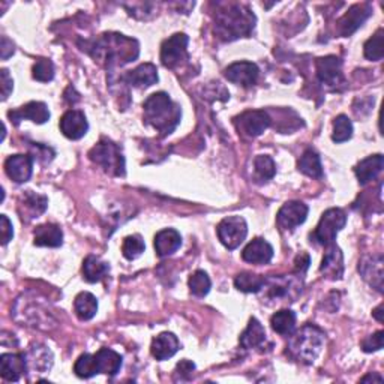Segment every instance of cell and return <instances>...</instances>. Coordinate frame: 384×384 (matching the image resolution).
<instances>
[{
  "mask_svg": "<svg viewBox=\"0 0 384 384\" xmlns=\"http://www.w3.org/2000/svg\"><path fill=\"white\" fill-rule=\"evenodd\" d=\"M195 369V365L189 362V361H182L179 365H177V369H176V374L182 372V375H188L189 377V372H192Z\"/></svg>",
  "mask_w": 384,
  "mask_h": 384,
  "instance_id": "bcb514c9",
  "label": "cell"
},
{
  "mask_svg": "<svg viewBox=\"0 0 384 384\" xmlns=\"http://www.w3.org/2000/svg\"><path fill=\"white\" fill-rule=\"evenodd\" d=\"M125 80L138 89H146V87L153 86L158 81V69L153 64H143L137 66L134 71H131L125 75Z\"/></svg>",
  "mask_w": 384,
  "mask_h": 384,
  "instance_id": "7402d4cb",
  "label": "cell"
},
{
  "mask_svg": "<svg viewBox=\"0 0 384 384\" xmlns=\"http://www.w3.org/2000/svg\"><path fill=\"white\" fill-rule=\"evenodd\" d=\"M383 37H384V30L380 29L372 38L366 41L365 47H363V53H365L366 59L374 60V62H377V60L383 59V55H384Z\"/></svg>",
  "mask_w": 384,
  "mask_h": 384,
  "instance_id": "8d00e7d4",
  "label": "cell"
},
{
  "mask_svg": "<svg viewBox=\"0 0 384 384\" xmlns=\"http://www.w3.org/2000/svg\"><path fill=\"white\" fill-rule=\"evenodd\" d=\"M26 362L33 371H48L53 365V354L44 345H33L30 347L29 353L26 354Z\"/></svg>",
  "mask_w": 384,
  "mask_h": 384,
  "instance_id": "4316f807",
  "label": "cell"
},
{
  "mask_svg": "<svg viewBox=\"0 0 384 384\" xmlns=\"http://www.w3.org/2000/svg\"><path fill=\"white\" fill-rule=\"evenodd\" d=\"M248 225L242 216H229L218 225V238L221 243L229 249H236L247 239Z\"/></svg>",
  "mask_w": 384,
  "mask_h": 384,
  "instance_id": "8992f818",
  "label": "cell"
},
{
  "mask_svg": "<svg viewBox=\"0 0 384 384\" xmlns=\"http://www.w3.org/2000/svg\"><path fill=\"white\" fill-rule=\"evenodd\" d=\"M270 325H272V329L279 335H291L296 329V314L290 309L278 311L275 316L270 318Z\"/></svg>",
  "mask_w": 384,
  "mask_h": 384,
  "instance_id": "4dcf8cb0",
  "label": "cell"
},
{
  "mask_svg": "<svg viewBox=\"0 0 384 384\" xmlns=\"http://www.w3.org/2000/svg\"><path fill=\"white\" fill-rule=\"evenodd\" d=\"M254 167L260 179L270 180L276 174V165L267 155H258L254 161Z\"/></svg>",
  "mask_w": 384,
  "mask_h": 384,
  "instance_id": "ab89813d",
  "label": "cell"
},
{
  "mask_svg": "<svg viewBox=\"0 0 384 384\" xmlns=\"http://www.w3.org/2000/svg\"><path fill=\"white\" fill-rule=\"evenodd\" d=\"M273 257V248L265 239L249 242L242 252V258L251 265H267Z\"/></svg>",
  "mask_w": 384,
  "mask_h": 384,
  "instance_id": "e0dca14e",
  "label": "cell"
},
{
  "mask_svg": "<svg viewBox=\"0 0 384 384\" xmlns=\"http://www.w3.org/2000/svg\"><path fill=\"white\" fill-rule=\"evenodd\" d=\"M256 15L245 5H227L216 14L215 30L224 41L249 37L254 30Z\"/></svg>",
  "mask_w": 384,
  "mask_h": 384,
  "instance_id": "6da1fadb",
  "label": "cell"
},
{
  "mask_svg": "<svg viewBox=\"0 0 384 384\" xmlns=\"http://www.w3.org/2000/svg\"><path fill=\"white\" fill-rule=\"evenodd\" d=\"M0 51H2V59L6 60L10 56L14 55V44L12 41L8 39L6 37H2V48H0Z\"/></svg>",
  "mask_w": 384,
  "mask_h": 384,
  "instance_id": "f6af8a7d",
  "label": "cell"
},
{
  "mask_svg": "<svg viewBox=\"0 0 384 384\" xmlns=\"http://www.w3.org/2000/svg\"><path fill=\"white\" fill-rule=\"evenodd\" d=\"M383 339H384V332L378 330L375 332L374 335H369L368 338H365L362 341V350L365 353H372V352H378L383 348Z\"/></svg>",
  "mask_w": 384,
  "mask_h": 384,
  "instance_id": "b9f144b4",
  "label": "cell"
},
{
  "mask_svg": "<svg viewBox=\"0 0 384 384\" xmlns=\"http://www.w3.org/2000/svg\"><path fill=\"white\" fill-rule=\"evenodd\" d=\"M320 272L325 273L330 279H341L344 273V257L343 252L338 247L330 245L323 263L320 267Z\"/></svg>",
  "mask_w": 384,
  "mask_h": 384,
  "instance_id": "44dd1931",
  "label": "cell"
},
{
  "mask_svg": "<svg viewBox=\"0 0 384 384\" xmlns=\"http://www.w3.org/2000/svg\"><path fill=\"white\" fill-rule=\"evenodd\" d=\"M35 240L33 243L37 247H48V248H59L64 242V233L60 227L55 224H44L38 225L33 231Z\"/></svg>",
  "mask_w": 384,
  "mask_h": 384,
  "instance_id": "ffe728a7",
  "label": "cell"
},
{
  "mask_svg": "<svg viewBox=\"0 0 384 384\" xmlns=\"http://www.w3.org/2000/svg\"><path fill=\"white\" fill-rule=\"evenodd\" d=\"M366 380H372V381H374V380H377V381L381 383V381H383V377H381V375H368V377H363V378H362V381H366Z\"/></svg>",
  "mask_w": 384,
  "mask_h": 384,
  "instance_id": "681fc988",
  "label": "cell"
},
{
  "mask_svg": "<svg viewBox=\"0 0 384 384\" xmlns=\"http://www.w3.org/2000/svg\"><path fill=\"white\" fill-rule=\"evenodd\" d=\"M8 115H10L11 120H14L15 124H19V122L23 119H29L35 122V124L42 125L50 119V110L44 102L32 101L29 104H26V106L20 107L19 110L10 111Z\"/></svg>",
  "mask_w": 384,
  "mask_h": 384,
  "instance_id": "5bb4252c",
  "label": "cell"
},
{
  "mask_svg": "<svg viewBox=\"0 0 384 384\" xmlns=\"http://www.w3.org/2000/svg\"><path fill=\"white\" fill-rule=\"evenodd\" d=\"M239 129L249 137H258L270 126V117L266 111H247L238 119Z\"/></svg>",
  "mask_w": 384,
  "mask_h": 384,
  "instance_id": "7c38bea8",
  "label": "cell"
},
{
  "mask_svg": "<svg viewBox=\"0 0 384 384\" xmlns=\"http://www.w3.org/2000/svg\"><path fill=\"white\" fill-rule=\"evenodd\" d=\"M325 334L318 327L308 325L296 332L288 344V352L296 361L302 363H314L325 345Z\"/></svg>",
  "mask_w": 384,
  "mask_h": 384,
  "instance_id": "3957f363",
  "label": "cell"
},
{
  "mask_svg": "<svg viewBox=\"0 0 384 384\" xmlns=\"http://www.w3.org/2000/svg\"><path fill=\"white\" fill-rule=\"evenodd\" d=\"M258 66L252 62H236L225 69L227 80L242 86L251 87L254 86L258 78Z\"/></svg>",
  "mask_w": 384,
  "mask_h": 384,
  "instance_id": "8fae6325",
  "label": "cell"
},
{
  "mask_svg": "<svg viewBox=\"0 0 384 384\" xmlns=\"http://www.w3.org/2000/svg\"><path fill=\"white\" fill-rule=\"evenodd\" d=\"M108 265L99 257L89 256L83 261V275L87 282H98L108 273Z\"/></svg>",
  "mask_w": 384,
  "mask_h": 384,
  "instance_id": "f546056e",
  "label": "cell"
},
{
  "mask_svg": "<svg viewBox=\"0 0 384 384\" xmlns=\"http://www.w3.org/2000/svg\"><path fill=\"white\" fill-rule=\"evenodd\" d=\"M74 309L77 317L81 321L92 320L96 316V312H98V300H96L92 293L83 291L75 298Z\"/></svg>",
  "mask_w": 384,
  "mask_h": 384,
  "instance_id": "f1b7e54d",
  "label": "cell"
},
{
  "mask_svg": "<svg viewBox=\"0 0 384 384\" xmlns=\"http://www.w3.org/2000/svg\"><path fill=\"white\" fill-rule=\"evenodd\" d=\"M0 233H2V245H8L14 238V229L6 215H0Z\"/></svg>",
  "mask_w": 384,
  "mask_h": 384,
  "instance_id": "7bdbcfd3",
  "label": "cell"
},
{
  "mask_svg": "<svg viewBox=\"0 0 384 384\" xmlns=\"http://www.w3.org/2000/svg\"><path fill=\"white\" fill-rule=\"evenodd\" d=\"M363 278L368 281L374 288L381 293L383 291V257H366L362 265L359 266Z\"/></svg>",
  "mask_w": 384,
  "mask_h": 384,
  "instance_id": "d4e9b609",
  "label": "cell"
},
{
  "mask_svg": "<svg viewBox=\"0 0 384 384\" xmlns=\"http://www.w3.org/2000/svg\"><path fill=\"white\" fill-rule=\"evenodd\" d=\"M265 341H266V330L263 325H261L257 318L252 317L249 320L247 330L240 335V345L243 348H247V350H251V348L260 347Z\"/></svg>",
  "mask_w": 384,
  "mask_h": 384,
  "instance_id": "83f0119b",
  "label": "cell"
},
{
  "mask_svg": "<svg viewBox=\"0 0 384 384\" xmlns=\"http://www.w3.org/2000/svg\"><path fill=\"white\" fill-rule=\"evenodd\" d=\"M381 311H383V305H380L378 308H375L374 312H372V316H374L375 318H377L380 323H383V312H381Z\"/></svg>",
  "mask_w": 384,
  "mask_h": 384,
  "instance_id": "c3c4849f",
  "label": "cell"
},
{
  "mask_svg": "<svg viewBox=\"0 0 384 384\" xmlns=\"http://www.w3.org/2000/svg\"><path fill=\"white\" fill-rule=\"evenodd\" d=\"M345 224L347 215L344 211H341V209H329V211L323 213L312 238L323 247L334 245L338 233L344 229Z\"/></svg>",
  "mask_w": 384,
  "mask_h": 384,
  "instance_id": "5b68a950",
  "label": "cell"
},
{
  "mask_svg": "<svg viewBox=\"0 0 384 384\" xmlns=\"http://www.w3.org/2000/svg\"><path fill=\"white\" fill-rule=\"evenodd\" d=\"M309 267V257L307 254H300L298 258H296V269L299 270V272H305Z\"/></svg>",
  "mask_w": 384,
  "mask_h": 384,
  "instance_id": "7dc6e473",
  "label": "cell"
},
{
  "mask_svg": "<svg viewBox=\"0 0 384 384\" xmlns=\"http://www.w3.org/2000/svg\"><path fill=\"white\" fill-rule=\"evenodd\" d=\"M144 120L162 135L171 134L182 117V111L167 93L158 92L151 95L143 104Z\"/></svg>",
  "mask_w": 384,
  "mask_h": 384,
  "instance_id": "7a4b0ae2",
  "label": "cell"
},
{
  "mask_svg": "<svg viewBox=\"0 0 384 384\" xmlns=\"http://www.w3.org/2000/svg\"><path fill=\"white\" fill-rule=\"evenodd\" d=\"M8 177L17 183L28 182L33 171V160L29 155H12L5 162Z\"/></svg>",
  "mask_w": 384,
  "mask_h": 384,
  "instance_id": "4fadbf2b",
  "label": "cell"
},
{
  "mask_svg": "<svg viewBox=\"0 0 384 384\" xmlns=\"http://www.w3.org/2000/svg\"><path fill=\"white\" fill-rule=\"evenodd\" d=\"M265 281H266L265 276L245 272V273H240L236 276L234 285L239 291H243V293H258V291H261V288H263Z\"/></svg>",
  "mask_w": 384,
  "mask_h": 384,
  "instance_id": "1f68e13d",
  "label": "cell"
},
{
  "mask_svg": "<svg viewBox=\"0 0 384 384\" xmlns=\"http://www.w3.org/2000/svg\"><path fill=\"white\" fill-rule=\"evenodd\" d=\"M60 131L69 140L83 138L89 131V124H87L84 113L78 110L66 111L64 117L60 119Z\"/></svg>",
  "mask_w": 384,
  "mask_h": 384,
  "instance_id": "30bf717a",
  "label": "cell"
},
{
  "mask_svg": "<svg viewBox=\"0 0 384 384\" xmlns=\"http://www.w3.org/2000/svg\"><path fill=\"white\" fill-rule=\"evenodd\" d=\"M144 252V242L142 239V236L134 234L128 236L124 240V245H122V254L126 260H135Z\"/></svg>",
  "mask_w": 384,
  "mask_h": 384,
  "instance_id": "74e56055",
  "label": "cell"
},
{
  "mask_svg": "<svg viewBox=\"0 0 384 384\" xmlns=\"http://www.w3.org/2000/svg\"><path fill=\"white\" fill-rule=\"evenodd\" d=\"M343 62L335 56H327L317 60V74L321 83L327 86H336L343 81Z\"/></svg>",
  "mask_w": 384,
  "mask_h": 384,
  "instance_id": "2e32d148",
  "label": "cell"
},
{
  "mask_svg": "<svg viewBox=\"0 0 384 384\" xmlns=\"http://www.w3.org/2000/svg\"><path fill=\"white\" fill-rule=\"evenodd\" d=\"M89 158L95 164L101 165L104 170L113 174V176H124L125 174L124 155H122L120 149L115 143L102 140V142L92 147Z\"/></svg>",
  "mask_w": 384,
  "mask_h": 384,
  "instance_id": "277c9868",
  "label": "cell"
},
{
  "mask_svg": "<svg viewBox=\"0 0 384 384\" xmlns=\"http://www.w3.org/2000/svg\"><path fill=\"white\" fill-rule=\"evenodd\" d=\"M308 216V206L300 202H288L279 209L276 221L284 230H293L305 222Z\"/></svg>",
  "mask_w": 384,
  "mask_h": 384,
  "instance_id": "9c48e42d",
  "label": "cell"
},
{
  "mask_svg": "<svg viewBox=\"0 0 384 384\" xmlns=\"http://www.w3.org/2000/svg\"><path fill=\"white\" fill-rule=\"evenodd\" d=\"M74 372L80 378H90V377H93V375L99 374L98 365H96L95 354L84 353V354L78 357L75 365H74Z\"/></svg>",
  "mask_w": 384,
  "mask_h": 384,
  "instance_id": "836d02e7",
  "label": "cell"
},
{
  "mask_svg": "<svg viewBox=\"0 0 384 384\" xmlns=\"http://www.w3.org/2000/svg\"><path fill=\"white\" fill-rule=\"evenodd\" d=\"M299 170L309 177L320 179L323 176V167L320 156L314 151H307L299 161Z\"/></svg>",
  "mask_w": 384,
  "mask_h": 384,
  "instance_id": "d6a6232c",
  "label": "cell"
},
{
  "mask_svg": "<svg viewBox=\"0 0 384 384\" xmlns=\"http://www.w3.org/2000/svg\"><path fill=\"white\" fill-rule=\"evenodd\" d=\"M96 365H98L99 374H106L108 377H115L120 371L122 366V356L116 353L111 348H101V350L95 354Z\"/></svg>",
  "mask_w": 384,
  "mask_h": 384,
  "instance_id": "484cf974",
  "label": "cell"
},
{
  "mask_svg": "<svg viewBox=\"0 0 384 384\" xmlns=\"http://www.w3.org/2000/svg\"><path fill=\"white\" fill-rule=\"evenodd\" d=\"M188 42L189 38L185 33H176L167 41H164L161 47L162 65L167 68H174L177 66L182 60H185L188 57Z\"/></svg>",
  "mask_w": 384,
  "mask_h": 384,
  "instance_id": "ba28073f",
  "label": "cell"
},
{
  "mask_svg": "<svg viewBox=\"0 0 384 384\" xmlns=\"http://www.w3.org/2000/svg\"><path fill=\"white\" fill-rule=\"evenodd\" d=\"M353 135V124L352 120L347 116L341 115L338 116L334 122V134H332V140L335 143H344L348 142Z\"/></svg>",
  "mask_w": 384,
  "mask_h": 384,
  "instance_id": "d590c367",
  "label": "cell"
},
{
  "mask_svg": "<svg viewBox=\"0 0 384 384\" xmlns=\"http://www.w3.org/2000/svg\"><path fill=\"white\" fill-rule=\"evenodd\" d=\"M180 344L176 335L171 332H162L152 341L151 352L156 361H167L179 352Z\"/></svg>",
  "mask_w": 384,
  "mask_h": 384,
  "instance_id": "ac0fdd59",
  "label": "cell"
},
{
  "mask_svg": "<svg viewBox=\"0 0 384 384\" xmlns=\"http://www.w3.org/2000/svg\"><path fill=\"white\" fill-rule=\"evenodd\" d=\"M384 167V160L383 155H372L368 156V158L361 161L359 164L356 165L354 173L357 179H359L361 185H366V183L371 182L372 179H375L381 173Z\"/></svg>",
  "mask_w": 384,
  "mask_h": 384,
  "instance_id": "603a6c76",
  "label": "cell"
},
{
  "mask_svg": "<svg viewBox=\"0 0 384 384\" xmlns=\"http://www.w3.org/2000/svg\"><path fill=\"white\" fill-rule=\"evenodd\" d=\"M182 245L180 234L173 229H165L155 236V249L160 257H167L176 252Z\"/></svg>",
  "mask_w": 384,
  "mask_h": 384,
  "instance_id": "cb8c5ba5",
  "label": "cell"
},
{
  "mask_svg": "<svg viewBox=\"0 0 384 384\" xmlns=\"http://www.w3.org/2000/svg\"><path fill=\"white\" fill-rule=\"evenodd\" d=\"M2 99H8V96H10V93L12 92L14 89V81H12V78L10 75V73H8V69H2Z\"/></svg>",
  "mask_w": 384,
  "mask_h": 384,
  "instance_id": "ee69618b",
  "label": "cell"
},
{
  "mask_svg": "<svg viewBox=\"0 0 384 384\" xmlns=\"http://www.w3.org/2000/svg\"><path fill=\"white\" fill-rule=\"evenodd\" d=\"M188 285L192 294L197 296V298H204V296L211 291L212 282L206 272H203V270H197L195 273L191 275Z\"/></svg>",
  "mask_w": 384,
  "mask_h": 384,
  "instance_id": "e575fe53",
  "label": "cell"
},
{
  "mask_svg": "<svg viewBox=\"0 0 384 384\" xmlns=\"http://www.w3.org/2000/svg\"><path fill=\"white\" fill-rule=\"evenodd\" d=\"M263 288L267 290L269 299H296L302 291V282L293 276H273L266 279Z\"/></svg>",
  "mask_w": 384,
  "mask_h": 384,
  "instance_id": "52a82bcc",
  "label": "cell"
},
{
  "mask_svg": "<svg viewBox=\"0 0 384 384\" xmlns=\"http://www.w3.org/2000/svg\"><path fill=\"white\" fill-rule=\"evenodd\" d=\"M32 75L37 81L48 83L55 78V66L48 59H41L32 68Z\"/></svg>",
  "mask_w": 384,
  "mask_h": 384,
  "instance_id": "f35d334b",
  "label": "cell"
},
{
  "mask_svg": "<svg viewBox=\"0 0 384 384\" xmlns=\"http://www.w3.org/2000/svg\"><path fill=\"white\" fill-rule=\"evenodd\" d=\"M24 204H26V209L32 211V218H35V216H38L44 211H46L47 198L41 197V195H35L29 191V194L26 195V198H24Z\"/></svg>",
  "mask_w": 384,
  "mask_h": 384,
  "instance_id": "60d3db41",
  "label": "cell"
},
{
  "mask_svg": "<svg viewBox=\"0 0 384 384\" xmlns=\"http://www.w3.org/2000/svg\"><path fill=\"white\" fill-rule=\"evenodd\" d=\"M371 15V8L369 5L362 3V5H356L353 6L350 11H348L341 21H339V28H341V32L344 37H348L353 32H356L361 26L368 20V17Z\"/></svg>",
  "mask_w": 384,
  "mask_h": 384,
  "instance_id": "d6986e66",
  "label": "cell"
},
{
  "mask_svg": "<svg viewBox=\"0 0 384 384\" xmlns=\"http://www.w3.org/2000/svg\"><path fill=\"white\" fill-rule=\"evenodd\" d=\"M28 368L24 354L5 353L0 356V374L6 381H19Z\"/></svg>",
  "mask_w": 384,
  "mask_h": 384,
  "instance_id": "9a60e30c",
  "label": "cell"
}]
</instances>
